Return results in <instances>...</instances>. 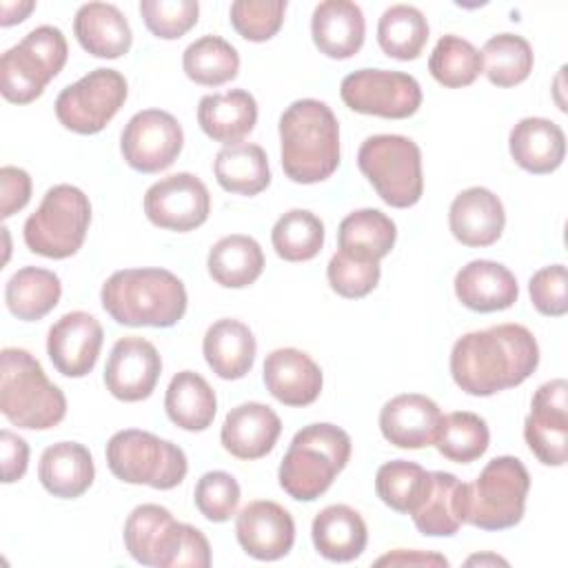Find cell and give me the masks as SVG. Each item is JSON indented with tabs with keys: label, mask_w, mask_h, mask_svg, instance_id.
I'll return each instance as SVG.
<instances>
[{
	"label": "cell",
	"mask_w": 568,
	"mask_h": 568,
	"mask_svg": "<svg viewBox=\"0 0 568 568\" xmlns=\"http://www.w3.org/2000/svg\"><path fill=\"white\" fill-rule=\"evenodd\" d=\"M91 222L89 197L71 184L51 186L27 217L22 235L31 253L64 260L80 251Z\"/></svg>",
	"instance_id": "obj_7"
},
{
	"label": "cell",
	"mask_w": 568,
	"mask_h": 568,
	"mask_svg": "<svg viewBox=\"0 0 568 568\" xmlns=\"http://www.w3.org/2000/svg\"><path fill=\"white\" fill-rule=\"evenodd\" d=\"M0 217L7 220L31 200V178L24 169L2 166L0 169Z\"/></svg>",
	"instance_id": "obj_50"
},
{
	"label": "cell",
	"mask_w": 568,
	"mask_h": 568,
	"mask_svg": "<svg viewBox=\"0 0 568 568\" xmlns=\"http://www.w3.org/2000/svg\"><path fill=\"white\" fill-rule=\"evenodd\" d=\"M282 433L277 413L260 402H244L224 417L220 442L237 459H260L273 450Z\"/></svg>",
	"instance_id": "obj_21"
},
{
	"label": "cell",
	"mask_w": 568,
	"mask_h": 568,
	"mask_svg": "<svg viewBox=\"0 0 568 568\" xmlns=\"http://www.w3.org/2000/svg\"><path fill=\"white\" fill-rule=\"evenodd\" d=\"M428 71L442 87L462 89L481 73V53L473 42L448 33L437 40L428 58Z\"/></svg>",
	"instance_id": "obj_43"
},
{
	"label": "cell",
	"mask_w": 568,
	"mask_h": 568,
	"mask_svg": "<svg viewBox=\"0 0 568 568\" xmlns=\"http://www.w3.org/2000/svg\"><path fill=\"white\" fill-rule=\"evenodd\" d=\"M457 300L477 313L510 308L519 297L515 275L499 262L473 260L455 275Z\"/></svg>",
	"instance_id": "obj_25"
},
{
	"label": "cell",
	"mask_w": 568,
	"mask_h": 568,
	"mask_svg": "<svg viewBox=\"0 0 568 568\" xmlns=\"http://www.w3.org/2000/svg\"><path fill=\"white\" fill-rule=\"evenodd\" d=\"M124 546L142 566L158 568H209L211 546L204 532L191 524L175 521L158 504H142L124 521Z\"/></svg>",
	"instance_id": "obj_4"
},
{
	"label": "cell",
	"mask_w": 568,
	"mask_h": 568,
	"mask_svg": "<svg viewBox=\"0 0 568 568\" xmlns=\"http://www.w3.org/2000/svg\"><path fill=\"white\" fill-rule=\"evenodd\" d=\"M508 149L517 166L528 173L544 175L561 166L566 155V135L561 126L548 118H524L513 126Z\"/></svg>",
	"instance_id": "obj_27"
},
{
	"label": "cell",
	"mask_w": 568,
	"mask_h": 568,
	"mask_svg": "<svg viewBox=\"0 0 568 568\" xmlns=\"http://www.w3.org/2000/svg\"><path fill=\"white\" fill-rule=\"evenodd\" d=\"M357 166L388 206L408 209L424 193L422 151L406 135L366 138L357 151Z\"/></svg>",
	"instance_id": "obj_9"
},
{
	"label": "cell",
	"mask_w": 568,
	"mask_h": 568,
	"mask_svg": "<svg viewBox=\"0 0 568 568\" xmlns=\"http://www.w3.org/2000/svg\"><path fill=\"white\" fill-rule=\"evenodd\" d=\"M160 373L158 348L144 337L129 335L113 344L104 366V384L120 402H142L155 390Z\"/></svg>",
	"instance_id": "obj_17"
},
{
	"label": "cell",
	"mask_w": 568,
	"mask_h": 568,
	"mask_svg": "<svg viewBox=\"0 0 568 568\" xmlns=\"http://www.w3.org/2000/svg\"><path fill=\"white\" fill-rule=\"evenodd\" d=\"M62 295L60 277L53 271L40 266H22L18 268L7 286H4V302L11 315L22 322L42 320L51 313Z\"/></svg>",
	"instance_id": "obj_37"
},
{
	"label": "cell",
	"mask_w": 568,
	"mask_h": 568,
	"mask_svg": "<svg viewBox=\"0 0 568 568\" xmlns=\"http://www.w3.org/2000/svg\"><path fill=\"white\" fill-rule=\"evenodd\" d=\"M73 33L87 53L109 60L124 55L133 42L124 13L109 2L82 4L73 18Z\"/></svg>",
	"instance_id": "obj_29"
},
{
	"label": "cell",
	"mask_w": 568,
	"mask_h": 568,
	"mask_svg": "<svg viewBox=\"0 0 568 568\" xmlns=\"http://www.w3.org/2000/svg\"><path fill=\"white\" fill-rule=\"evenodd\" d=\"M326 277L331 288L346 297L357 300L368 295L379 282V262H368L359 257H351L337 251L326 266Z\"/></svg>",
	"instance_id": "obj_48"
},
{
	"label": "cell",
	"mask_w": 568,
	"mask_h": 568,
	"mask_svg": "<svg viewBox=\"0 0 568 568\" xmlns=\"http://www.w3.org/2000/svg\"><path fill=\"white\" fill-rule=\"evenodd\" d=\"M126 80L115 69H93L78 82L64 87L55 98V118L80 135L100 133L122 109Z\"/></svg>",
	"instance_id": "obj_12"
},
{
	"label": "cell",
	"mask_w": 568,
	"mask_h": 568,
	"mask_svg": "<svg viewBox=\"0 0 568 568\" xmlns=\"http://www.w3.org/2000/svg\"><path fill=\"white\" fill-rule=\"evenodd\" d=\"M266 390L284 406H308L322 393V371L300 348H275L264 359Z\"/></svg>",
	"instance_id": "obj_22"
},
{
	"label": "cell",
	"mask_w": 568,
	"mask_h": 568,
	"mask_svg": "<svg viewBox=\"0 0 568 568\" xmlns=\"http://www.w3.org/2000/svg\"><path fill=\"white\" fill-rule=\"evenodd\" d=\"M311 537L315 550L324 559L346 564L364 552L368 530L362 515L355 508L346 504H333L315 515Z\"/></svg>",
	"instance_id": "obj_31"
},
{
	"label": "cell",
	"mask_w": 568,
	"mask_h": 568,
	"mask_svg": "<svg viewBox=\"0 0 568 568\" xmlns=\"http://www.w3.org/2000/svg\"><path fill=\"white\" fill-rule=\"evenodd\" d=\"M311 36L320 53L333 60L353 58L364 44V13L351 0H324L313 11Z\"/></svg>",
	"instance_id": "obj_26"
},
{
	"label": "cell",
	"mask_w": 568,
	"mask_h": 568,
	"mask_svg": "<svg viewBox=\"0 0 568 568\" xmlns=\"http://www.w3.org/2000/svg\"><path fill=\"white\" fill-rule=\"evenodd\" d=\"M235 537L246 555L260 561H275L291 552L295 521L277 501L257 499L246 504L235 519Z\"/></svg>",
	"instance_id": "obj_19"
},
{
	"label": "cell",
	"mask_w": 568,
	"mask_h": 568,
	"mask_svg": "<svg viewBox=\"0 0 568 568\" xmlns=\"http://www.w3.org/2000/svg\"><path fill=\"white\" fill-rule=\"evenodd\" d=\"M102 339L104 331L93 315L71 311L49 328L47 355L64 377H84L98 362Z\"/></svg>",
	"instance_id": "obj_18"
},
{
	"label": "cell",
	"mask_w": 568,
	"mask_h": 568,
	"mask_svg": "<svg viewBox=\"0 0 568 568\" xmlns=\"http://www.w3.org/2000/svg\"><path fill=\"white\" fill-rule=\"evenodd\" d=\"M344 104L364 115L404 120L422 104L419 82L402 71L359 69L348 73L339 84Z\"/></svg>",
	"instance_id": "obj_13"
},
{
	"label": "cell",
	"mask_w": 568,
	"mask_h": 568,
	"mask_svg": "<svg viewBox=\"0 0 568 568\" xmlns=\"http://www.w3.org/2000/svg\"><path fill=\"white\" fill-rule=\"evenodd\" d=\"M466 484L453 473L430 470L428 486L410 513L415 528L426 537H453L464 524Z\"/></svg>",
	"instance_id": "obj_24"
},
{
	"label": "cell",
	"mask_w": 568,
	"mask_h": 568,
	"mask_svg": "<svg viewBox=\"0 0 568 568\" xmlns=\"http://www.w3.org/2000/svg\"><path fill=\"white\" fill-rule=\"evenodd\" d=\"M36 9L33 0H18V2H2L0 4V24L11 27L22 22Z\"/></svg>",
	"instance_id": "obj_53"
},
{
	"label": "cell",
	"mask_w": 568,
	"mask_h": 568,
	"mask_svg": "<svg viewBox=\"0 0 568 568\" xmlns=\"http://www.w3.org/2000/svg\"><path fill=\"white\" fill-rule=\"evenodd\" d=\"M69 55L58 27H36L0 58V91L13 104H29L62 71Z\"/></svg>",
	"instance_id": "obj_11"
},
{
	"label": "cell",
	"mask_w": 568,
	"mask_h": 568,
	"mask_svg": "<svg viewBox=\"0 0 568 568\" xmlns=\"http://www.w3.org/2000/svg\"><path fill=\"white\" fill-rule=\"evenodd\" d=\"M286 0H235L231 4V24L248 42L271 40L284 22Z\"/></svg>",
	"instance_id": "obj_45"
},
{
	"label": "cell",
	"mask_w": 568,
	"mask_h": 568,
	"mask_svg": "<svg viewBox=\"0 0 568 568\" xmlns=\"http://www.w3.org/2000/svg\"><path fill=\"white\" fill-rule=\"evenodd\" d=\"M348 459L351 437L346 430L335 424H308L291 439L277 479L288 497L313 501L331 488Z\"/></svg>",
	"instance_id": "obj_5"
},
{
	"label": "cell",
	"mask_w": 568,
	"mask_h": 568,
	"mask_svg": "<svg viewBox=\"0 0 568 568\" xmlns=\"http://www.w3.org/2000/svg\"><path fill=\"white\" fill-rule=\"evenodd\" d=\"M104 455L109 470L120 481L144 484L158 490L175 488L189 470L186 455L178 444L138 428L118 430L106 442Z\"/></svg>",
	"instance_id": "obj_10"
},
{
	"label": "cell",
	"mask_w": 568,
	"mask_h": 568,
	"mask_svg": "<svg viewBox=\"0 0 568 568\" xmlns=\"http://www.w3.org/2000/svg\"><path fill=\"white\" fill-rule=\"evenodd\" d=\"M530 453L546 466H564L568 457V386L566 379L541 384L524 422Z\"/></svg>",
	"instance_id": "obj_16"
},
{
	"label": "cell",
	"mask_w": 568,
	"mask_h": 568,
	"mask_svg": "<svg viewBox=\"0 0 568 568\" xmlns=\"http://www.w3.org/2000/svg\"><path fill=\"white\" fill-rule=\"evenodd\" d=\"M397 240L395 222L379 209H359L348 213L337 229V246L342 253L368 262L386 257Z\"/></svg>",
	"instance_id": "obj_33"
},
{
	"label": "cell",
	"mask_w": 568,
	"mask_h": 568,
	"mask_svg": "<svg viewBox=\"0 0 568 568\" xmlns=\"http://www.w3.org/2000/svg\"><path fill=\"white\" fill-rule=\"evenodd\" d=\"M568 275L564 264H550L539 268L530 282H528V293L532 306L548 317H561L568 311Z\"/></svg>",
	"instance_id": "obj_49"
},
{
	"label": "cell",
	"mask_w": 568,
	"mask_h": 568,
	"mask_svg": "<svg viewBox=\"0 0 568 568\" xmlns=\"http://www.w3.org/2000/svg\"><path fill=\"white\" fill-rule=\"evenodd\" d=\"M506 213L501 200L484 189L470 186L455 195L448 211V226L464 246H490L501 237Z\"/></svg>",
	"instance_id": "obj_23"
},
{
	"label": "cell",
	"mask_w": 568,
	"mask_h": 568,
	"mask_svg": "<svg viewBox=\"0 0 568 568\" xmlns=\"http://www.w3.org/2000/svg\"><path fill=\"white\" fill-rule=\"evenodd\" d=\"M257 122V102L244 89L204 95L197 104V124L215 142L240 144Z\"/></svg>",
	"instance_id": "obj_28"
},
{
	"label": "cell",
	"mask_w": 568,
	"mask_h": 568,
	"mask_svg": "<svg viewBox=\"0 0 568 568\" xmlns=\"http://www.w3.org/2000/svg\"><path fill=\"white\" fill-rule=\"evenodd\" d=\"M481 53V71L495 87H515L532 71V47L515 33H497L486 40Z\"/></svg>",
	"instance_id": "obj_41"
},
{
	"label": "cell",
	"mask_w": 568,
	"mask_h": 568,
	"mask_svg": "<svg viewBox=\"0 0 568 568\" xmlns=\"http://www.w3.org/2000/svg\"><path fill=\"white\" fill-rule=\"evenodd\" d=\"M209 275L224 288H244L264 271L262 246L248 235H226L217 240L206 257Z\"/></svg>",
	"instance_id": "obj_35"
},
{
	"label": "cell",
	"mask_w": 568,
	"mask_h": 568,
	"mask_svg": "<svg viewBox=\"0 0 568 568\" xmlns=\"http://www.w3.org/2000/svg\"><path fill=\"white\" fill-rule=\"evenodd\" d=\"M182 69L189 80L202 87H220L240 71V55L231 42L220 36H202L191 42L182 55Z\"/></svg>",
	"instance_id": "obj_39"
},
{
	"label": "cell",
	"mask_w": 568,
	"mask_h": 568,
	"mask_svg": "<svg viewBox=\"0 0 568 568\" xmlns=\"http://www.w3.org/2000/svg\"><path fill=\"white\" fill-rule=\"evenodd\" d=\"M539 364L535 335L521 324H497L462 335L450 351L455 384L475 397H488L526 382Z\"/></svg>",
	"instance_id": "obj_1"
},
{
	"label": "cell",
	"mask_w": 568,
	"mask_h": 568,
	"mask_svg": "<svg viewBox=\"0 0 568 568\" xmlns=\"http://www.w3.org/2000/svg\"><path fill=\"white\" fill-rule=\"evenodd\" d=\"M193 501L204 519L213 524L229 521L240 504V484L231 473L209 470L197 479Z\"/></svg>",
	"instance_id": "obj_46"
},
{
	"label": "cell",
	"mask_w": 568,
	"mask_h": 568,
	"mask_svg": "<svg viewBox=\"0 0 568 568\" xmlns=\"http://www.w3.org/2000/svg\"><path fill=\"white\" fill-rule=\"evenodd\" d=\"M0 448H2V481L13 484L22 479L29 464V446L27 442L11 433L9 428H2L0 433Z\"/></svg>",
	"instance_id": "obj_51"
},
{
	"label": "cell",
	"mask_w": 568,
	"mask_h": 568,
	"mask_svg": "<svg viewBox=\"0 0 568 568\" xmlns=\"http://www.w3.org/2000/svg\"><path fill=\"white\" fill-rule=\"evenodd\" d=\"M375 564L377 566H448V559L437 552L397 548V550L375 559Z\"/></svg>",
	"instance_id": "obj_52"
},
{
	"label": "cell",
	"mask_w": 568,
	"mask_h": 568,
	"mask_svg": "<svg viewBox=\"0 0 568 568\" xmlns=\"http://www.w3.org/2000/svg\"><path fill=\"white\" fill-rule=\"evenodd\" d=\"M428 40V22L417 7L393 4L377 22L379 49L395 60H415Z\"/></svg>",
	"instance_id": "obj_38"
},
{
	"label": "cell",
	"mask_w": 568,
	"mask_h": 568,
	"mask_svg": "<svg viewBox=\"0 0 568 568\" xmlns=\"http://www.w3.org/2000/svg\"><path fill=\"white\" fill-rule=\"evenodd\" d=\"M0 410L18 428L47 430L64 419L67 397L29 351L2 348Z\"/></svg>",
	"instance_id": "obj_6"
},
{
	"label": "cell",
	"mask_w": 568,
	"mask_h": 568,
	"mask_svg": "<svg viewBox=\"0 0 568 568\" xmlns=\"http://www.w3.org/2000/svg\"><path fill=\"white\" fill-rule=\"evenodd\" d=\"M255 337L240 320L213 322L202 339V353L209 368L222 379H242L255 362Z\"/></svg>",
	"instance_id": "obj_32"
},
{
	"label": "cell",
	"mask_w": 568,
	"mask_h": 568,
	"mask_svg": "<svg viewBox=\"0 0 568 568\" xmlns=\"http://www.w3.org/2000/svg\"><path fill=\"white\" fill-rule=\"evenodd\" d=\"M164 410L169 419L184 430H206L213 424L217 410L215 390L200 373L180 371L169 382L164 395Z\"/></svg>",
	"instance_id": "obj_34"
},
{
	"label": "cell",
	"mask_w": 568,
	"mask_h": 568,
	"mask_svg": "<svg viewBox=\"0 0 568 568\" xmlns=\"http://www.w3.org/2000/svg\"><path fill=\"white\" fill-rule=\"evenodd\" d=\"M466 564H468V566H473V564H479V566H481V564H504V566H506L508 561L501 559V557H497V555H475V557H468Z\"/></svg>",
	"instance_id": "obj_54"
},
{
	"label": "cell",
	"mask_w": 568,
	"mask_h": 568,
	"mask_svg": "<svg viewBox=\"0 0 568 568\" xmlns=\"http://www.w3.org/2000/svg\"><path fill=\"white\" fill-rule=\"evenodd\" d=\"M195 0H140V16L146 29L162 40L182 38L197 22Z\"/></svg>",
	"instance_id": "obj_47"
},
{
	"label": "cell",
	"mask_w": 568,
	"mask_h": 568,
	"mask_svg": "<svg viewBox=\"0 0 568 568\" xmlns=\"http://www.w3.org/2000/svg\"><path fill=\"white\" fill-rule=\"evenodd\" d=\"M280 155L297 184L324 182L339 166V124L322 100H295L280 118Z\"/></svg>",
	"instance_id": "obj_2"
},
{
	"label": "cell",
	"mask_w": 568,
	"mask_h": 568,
	"mask_svg": "<svg viewBox=\"0 0 568 568\" xmlns=\"http://www.w3.org/2000/svg\"><path fill=\"white\" fill-rule=\"evenodd\" d=\"M95 477L93 457L78 442H58L44 448L38 464V479L47 493L60 499H75L89 490Z\"/></svg>",
	"instance_id": "obj_30"
},
{
	"label": "cell",
	"mask_w": 568,
	"mask_h": 568,
	"mask_svg": "<svg viewBox=\"0 0 568 568\" xmlns=\"http://www.w3.org/2000/svg\"><path fill=\"white\" fill-rule=\"evenodd\" d=\"M100 302L118 324L169 328L186 313V288L166 268H124L102 284Z\"/></svg>",
	"instance_id": "obj_3"
},
{
	"label": "cell",
	"mask_w": 568,
	"mask_h": 568,
	"mask_svg": "<svg viewBox=\"0 0 568 568\" xmlns=\"http://www.w3.org/2000/svg\"><path fill=\"white\" fill-rule=\"evenodd\" d=\"M426 486H428V470L406 459L386 462L377 468V475H375L377 497L388 508L402 515H410L415 510Z\"/></svg>",
	"instance_id": "obj_44"
},
{
	"label": "cell",
	"mask_w": 568,
	"mask_h": 568,
	"mask_svg": "<svg viewBox=\"0 0 568 568\" xmlns=\"http://www.w3.org/2000/svg\"><path fill=\"white\" fill-rule=\"evenodd\" d=\"M271 242L282 260L308 262L324 246V222L306 209H291L275 222Z\"/></svg>",
	"instance_id": "obj_42"
},
{
	"label": "cell",
	"mask_w": 568,
	"mask_h": 568,
	"mask_svg": "<svg viewBox=\"0 0 568 568\" xmlns=\"http://www.w3.org/2000/svg\"><path fill=\"white\" fill-rule=\"evenodd\" d=\"M184 144L180 122L162 109L138 111L122 129L120 151L124 162L140 173H160L169 169Z\"/></svg>",
	"instance_id": "obj_14"
},
{
	"label": "cell",
	"mask_w": 568,
	"mask_h": 568,
	"mask_svg": "<svg viewBox=\"0 0 568 568\" xmlns=\"http://www.w3.org/2000/svg\"><path fill=\"white\" fill-rule=\"evenodd\" d=\"M439 406L419 393H404L388 399L379 410V430L397 448L433 446L439 422Z\"/></svg>",
	"instance_id": "obj_20"
},
{
	"label": "cell",
	"mask_w": 568,
	"mask_h": 568,
	"mask_svg": "<svg viewBox=\"0 0 568 568\" xmlns=\"http://www.w3.org/2000/svg\"><path fill=\"white\" fill-rule=\"evenodd\" d=\"M217 184L237 195H257L271 184L268 158L260 144L240 142L217 151L213 160Z\"/></svg>",
	"instance_id": "obj_36"
},
{
	"label": "cell",
	"mask_w": 568,
	"mask_h": 568,
	"mask_svg": "<svg viewBox=\"0 0 568 568\" xmlns=\"http://www.w3.org/2000/svg\"><path fill=\"white\" fill-rule=\"evenodd\" d=\"M530 475L510 455L490 459L473 484H466L464 521L484 530H504L521 521Z\"/></svg>",
	"instance_id": "obj_8"
},
{
	"label": "cell",
	"mask_w": 568,
	"mask_h": 568,
	"mask_svg": "<svg viewBox=\"0 0 568 568\" xmlns=\"http://www.w3.org/2000/svg\"><path fill=\"white\" fill-rule=\"evenodd\" d=\"M144 213L151 224L186 233L202 226L211 213V195L206 184L193 173H173L144 193Z\"/></svg>",
	"instance_id": "obj_15"
},
{
	"label": "cell",
	"mask_w": 568,
	"mask_h": 568,
	"mask_svg": "<svg viewBox=\"0 0 568 568\" xmlns=\"http://www.w3.org/2000/svg\"><path fill=\"white\" fill-rule=\"evenodd\" d=\"M490 444V430L484 417L468 410H455L442 417L435 446L439 455L457 464L479 459Z\"/></svg>",
	"instance_id": "obj_40"
}]
</instances>
